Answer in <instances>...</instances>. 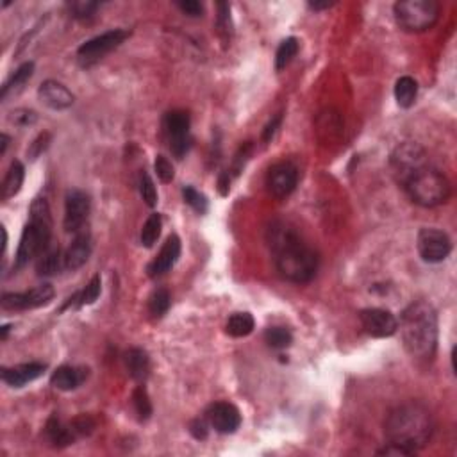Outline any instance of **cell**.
Wrapping results in <instances>:
<instances>
[{
	"instance_id": "cell-32",
	"label": "cell",
	"mask_w": 457,
	"mask_h": 457,
	"mask_svg": "<svg viewBox=\"0 0 457 457\" xmlns=\"http://www.w3.org/2000/svg\"><path fill=\"white\" fill-rule=\"evenodd\" d=\"M170 293H168L166 290H163V288L156 290L149 298L150 315H152L154 318H163L168 312V309H170Z\"/></svg>"
},
{
	"instance_id": "cell-10",
	"label": "cell",
	"mask_w": 457,
	"mask_h": 457,
	"mask_svg": "<svg viewBox=\"0 0 457 457\" xmlns=\"http://www.w3.org/2000/svg\"><path fill=\"white\" fill-rule=\"evenodd\" d=\"M391 166L398 183L404 184V181L409 179L415 171L427 166L425 150L418 143H411V141L402 143L391 154Z\"/></svg>"
},
{
	"instance_id": "cell-36",
	"label": "cell",
	"mask_w": 457,
	"mask_h": 457,
	"mask_svg": "<svg viewBox=\"0 0 457 457\" xmlns=\"http://www.w3.org/2000/svg\"><path fill=\"white\" fill-rule=\"evenodd\" d=\"M68 8L72 16L84 20L95 15V11L100 8V4L99 2H90V0H75V2H70Z\"/></svg>"
},
{
	"instance_id": "cell-19",
	"label": "cell",
	"mask_w": 457,
	"mask_h": 457,
	"mask_svg": "<svg viewBox=\"0 0 457 457\" xmlns=\"http://www.w3.org/2000/svg\"><path fill=\"white\" fill-rule=\"evenodd\" d=\"M90 255H92V238L90 233L84 228L75 234L70 247L66 248L63 260H65V268L70 272H75L88 263Z\"/></svg>"
},
{
	"instance_id": "cell-35",
	"label": "cell",
	"mask_w": 457,
	"mask_h": 457,
	"mask_svg": "<svg viewBox=\"0 0 457 457\" xmlns=\"http://www.w3.org/2000/svg\"><path fill=\"white\" fill-rule=\"evenodd\" d=\"M140 195L149 207H154L157 204V190L154 186L152 177L147 171H141L140 176Z\"/></svg>"
},
{
	"instance_id": "cell-43",
	"label": "cell",
	"mask_w": 457,
	"mask_h": 457,
	"mask_svg": "<svg viewBox=\"0 0 457 457\" xmlns=\"http://www.w3.org/2000/svg\"><path fill=\"white\" fill-rule=\"evenodd\" d=\"M231 6L228 4H218V27L224 32H231Z\"/></svg>"
},
{
	"instance_id": "cell-46",
	"label": "cell",
	"mask_w": 457,
	"mask_h": 457,
	"mask_svg": "<svg viewBox=\"0 0 457 457\" xmlns=\"http://www.w3.org/2000/svg\"><path fill=\"white\" fill-rule=\"evenodd\" d=\"M331 6H334V2H309V8L315 11H322V9H329Z\"/></svg>"
},
{
	"instance_id": "cell-38",
	"label": "cell",
	"mask_w": 457,
	"mask_h": 457,
	"mask_svg": "<svg viewBox=\"0 0 457 457\" xmlns=\"http://www.w3.org/2000/svg\"><path fill=\"white\" fill-rule=\"evenodd\" d=\"M154 170H156V173H157V179H159L161 183H164V184L171 183V181H173V177H176L173 166H171V163L164 156H157L156 157V163H154Z\"/></svg>"
},
{
	"instance_id": "cell-11",
	"label": "cell",
	"mask_w": 457,
	"mask_h": 457,
	"mask_svg": "<svg viewBox=\"0 0 457 457\" xmlns=\"http://www.w3.org/2000/svg\"><path fill=\"white\" fill-rule=\"evenodd\" d=\"M90 209H92V204H90L88 195L80 190L68 191L65 198V220H63L66 233L77 234L84 231Z\"/></svg>"
},
{
	"instance_id": "cell-4",
	"label": "cell",
	"mask_w": 457,
	"mask_h": 457,
	"mask_svg": "<svg viewBox=\"0 0 457 457\" xmlns=\"http://www.w3.org/2000/svg\"><path fill=\"white\" fill-rule=\"evenodd\" d=\"M52 214L45 198H36L29 209V221L23 227L18 248L15 255V270H20L36 255H42L49 248L52 238Z\"/></svg>"
},
{
	"instance_id": "cell-3",
	"label": "cell",
	"mask_w": 457,
	"mask_h": 457,
	"mask_svg": "<svg viewBox=\"0 0 457 457\" xmlns=\"http://www.w3.org/2000/svg\"><path fill=\"white\" fill-rule=\"evenodd\" d=\"M400 334L404 348L415 359L434 358L438 348V315L427 302L418 300L409 304L400 317Z\"/></svg>"
},
{
	"instance_id": "cell-39",
	"label": "cell",
	"mask_w": 457,
	"mask_h": 457,
	"mask_svg": "<svg viewBox=\"0 0 457 457\" xmlns=\"http://www.w3.org/2000/svg\"><path fill=\"white\" fill-rule=\"evenodd\" d=\"M49 143H50V134L49 133L39 134V136L32 141L31 147L27 149V157H31V159H38V157L47 150Z\"/></svg>"
},
{
	"instance_id": "cell-29",
	"label": "cell",
	"mask_w": 457,
	"mask_h": 457,
	"mask_svg": "<svg viewBox=\"0 0 457 457\" xmlns=\"http://www.w3.org/2000/svg\"><path fill=\"white\" fill-rule=\"evenodd\" d=\"M298 52V42L297 38H286L284 42L279 45L277 54H275V68L277 72L284 70L286 66L290 65L293 61V57L297 56Z\"/></svg>"
},
{
	"instance_id": "cell-17",
	"label": "cell",
	"mask_w": 457,
	"mask_h": 457,
	"mask_svg": "<svg viewBox=\"0 0 457 457\" xmlns=\"http://www.w3.org/2000/svg\"><path fill=\"white\" fill-rule=\"evenodd\" d=\"M47 366L43 362H23V365L11 366V368H2L0 377L11 388H23L29 382L36 381L45 374Z\"/></svg>"
},
{
	"instance_id": "cell-18",
	"label": "cell",
	"mask_w": 457,
	"mask_h": 457,
	"mask_svg": "<svg viewBox=\"0 0 457 457\" xmlns=\"http://www.w3.org/2000/svg\"><path fill=\"white\" fill-rule=\"evenodd\" d=\"M181 255V240L179 236L171 234V236L166 238L164 245L161 247L159 254L156 255V260L149 264V275L150 277H161L166 272H170L173 268V264L179 261Z\"/></svg>"
},
{
	"instance_id": "cell-9",
	"label": "cell",
	"mask_w": 457,
	"mask_h": 457,
	"mask_svg": "<svg viewBox=\"0 0 457 457\" xmlns=\"http://www.w3.org/2000/svg\"><path fill=\"white\" fill-rule=\"evenodd\" d=\"M418 254L425 263H441L452 252V241L449 234L436 227H425L418 233L416 240Z\"/></svg>"
},
{
	"instance_id": "cell-48",
	"label": "cell",
	"mask_w": 457,
	"mask_h": 457,
	"mask_svg": "<svg viewBox=\"0 0 457 457\" xmlns=\"http://www.w3.org/2000/svg\"><path fill=\"white\" fill-rule=\"evenodd\" d=\"M8 334H9V325H4V327H2V339H8Z\"/></svg>"
},
{
	"instance_id": "cell-27",
	"label": "cell",
	"mask_w": 457,
	"mask_h": 457,
	"mask_svg": "<svg viewBox=\"0 0 457 457\" xmlns=\"http://www.w3.org/2000/svg\"><path fill=\"white\" fill-rule=\"evenodd\" d=\"M254 327L255 322L250 312H234L233 317L227 320L225 331H227L228 336H233V338H245V336L252 334Z\"/></svg>"
},
{
	"instance_id": "cell-20",
	"label": "cell",
	"mask_w": 457,
	"mask_h": 457,
	"mask_svg": "<svg viewBox=\"0 0 457 457\" xmlns=\"http://www.w3.org/2000/svg\"><path fill=\"white\" fill-rule=\"evenodd\" d=\"M90 375V370L86 366H59L50 377V384L61 391H73L79 388Z\"/></svg>"
},
{
	"instance_id": "cell-34",
	"label": "cell",
	"mask_w": 457,
	"mask_h": 457,
	"mask_svg": "<svg viewBox=\"0 0 457 457\" xmlns=\"http://www.w3.org/2000/svg\"><path fill=\"white\" fill-rule=\"evenodd\" d=\"M183 197H184V202L188 204V206L191 207L193 211H197L198 214H206L207 213V198L206 195L200 193L198 190H195L193 186H186L183 190Z\"/></svg>"
},
{
	"instance_id": "cell-26",
	"label": "cell",
	"mask_w": 457,
	"mask_h": 457,
	"mask_svg": "<svg viewBox=\"0 0 457 457\" xmlns=\"http://www.w3.org/2000/svg\"><path fill=\"white\" fill-rule=\"evenodd\" d=\"M416 95H418V84H416V80L413 77L404 75L396 80L395 99L400 107H404V109L411 107L415 104Z\"/></svg>"
},
{
	"instance_id": "cell-12",
	"label": "cell",
	"mask_w": 457,
	"mask_h": 457,
	"mask_svg": "<svg viewBox=\"0 0 457 457\" xmlns=\"http://www.w3.org/2000/svg\"><path fill=\"white\" fill-rule=\"evenodd\" d=\"M54 298V288L50 284H39L23 293H4L0 305L4 311H25L47 305Z\"/></svg>"
},
{
	"instance_id": "cell-14",
	"label": "cell",
	"mask_w": 457,
	"mask_h": 457,
	"mask_svg": "<svg viewBox=\"0 0 457 457\" xmlns=\"http://www.w3.org/2000/svg\"><path fill=\"white\" fill-rule=\"evenodd\" d=\"M359 320H361L362 329L374 338H389L398 331V320L388 309H362L359 312Z\"/></svg>"
},
{
	"instance_id": "cell-45",
	"label": "cell",
	"mask_w": 457,
	"mask_h": 457,
	"mask_svg": "<svg viewBox=\"0 0 457 457\" xmlns=\"http://www.w3.org/2000/svg\"><path fill=\"white\" fill-rule=\"evenodd\" d=\"M228 184H231L228 173H227V171H224V173L220 176V179H218V188H220V193L224 195V197H227L228 190H231V186H228Z\"/></svg>"
},
{
	"instance_id": "cell-7",
	"label": "cell",
	"mask_w": 457,
	"mask_h": 457,
	"mask_svg": "<svg viewBox=\"0 0 457 457\" xmlns=\"http://www.w3.org/2000/svg\"><path fill=\"white\" fill-rule=\"evenodd\" d=\"M129 36L130 32L126 31V29H113V31L102 32V35L88 39V42H84L77 49V59L83 66L95 65L100 59H104L107 54L113 52L114 49H118Z\"/></svg>"
},
{
	"instance_id": "cell-40",
	"label": "cell",
	"mask_w": 457,
	"mask_h": 457,
	"mask_svg": "<svg viewBox=\"0 0 457 457\" xmlns=\"http://www.w3.org/2000/svg\"><path fill=\"white\" fill-rule=\"evenodd\" d=\"M190 432L195 439L202 441L209 434V422L206 418H195L190 422Z\"/></svg>"
},
{
	"instance_id": "cell-6",
	"label": "cell",
	"mask_w": 457,
	"mask_h": 457,
	"mask_svg": "<svg viewBox=\"0 0 457 457\" xmlns=\"http://www.w3.org/2000/svg\"><path fill=\"white\" fill-rule=\"evenodd\" d=\"M393 13L402 31L425 32L438 23L441 8L434 0H400Z\"/></svg>"
},
{
	"instance_id": "cell-22",
	"label": "cell",
	"mask_w": 457,
	"mask_h": 457,
	"mask_svg": "<svg viewBox=\"0 0 457 457\" xmlns=\"http://www.w3.org/2000/svg\"><path fill=\"white\" fill-rule=\"evenodd\" d=\"M45 434L47 439L52 443V446L56 449H63V446H68L75 441V434H73L72 427H66L61 420H57L56 416L47 422L45 425Z\"/></svg>"
},
{
	"instance_id": "cell-23",
	"label": "cell",
	"mask_w": 457,
	"mask_h": 457,
	"mask_svg": "<svg viewBox=\"0 0 457 457\" xmlns=\"http://www.w3.org/2000/svg\"><path fill=\"white\" fill-rule=\"evenodd\" d=\"M61 250L59 248H47L42 255H39L38 263H36V274L39 277H52V275L59 274L61 268H65V260H63Z\"/></svg>"
},
{
	"instance_id": "cell-31",
	"label": "cell",
	"mask_w": 457,
	"mask_h": 457,
	"mask_svg": "<svg viewBox=\"0 0 457 457\" xmlns=\"http://www.w3.org/2000/svg\"><path fill=\"white\" fill-rule=\"evenodd\" d=\"M264 341L270 345L272 348H288L293 343V336L286 327H268L264 332Z\"/></svg>"
},
{
	"instance_id": "cell-13",
	"label": "cell",
	"mask_w": 457,
	"mask_h": 457,
	"mask_svg": "<svg viewBox=\"0 0 457 457\" xmlns=\"http://www.w3.org/2000/svg\"><path fill=\"white\" fill-rule=\"evenodd\" d=\"M298 184V170L293 163L282 161L268 170L267 188L275 198L290 197Z\"/></svg>"
},
{
	"instance_id": "cell-15",
	"label": "cell",
	"mask_w": 457,
	"mask_h": 457,
	"mask_svg": "<svg viewBox=\"0 0 457 457\" xmlns=\"http://www.w3.org/2000/svg\"><path fill=\"white\" fill-rule=\"evenodd\" d=\"M206 420L209 422V427L220 434H233L240 429L241 415L236 406L228 404V402H214L207 408Z\"/></svg>"
},
{
	"instance_id": "cell-44",
	"label": "cell",
	"mask_w": 457,
	"mask_h": 457,
	"mask_svg": "<svg viewBox=\"0 0 457 457\" xmlns=\"http://www.w3.org/2000/svg\"><path fill=\"white\" fill-rule=\"evenodd\" d=\"M281 123H282V114L281 113L275 114L274 118H272L270 122L267 123V127H264V130H263V141H264V143H268V141H270L272 138L275 136V133H277V129L281 127Z\"/></svg>"
},
{
	"instance_id": "cell-37",
	"label": "cell",
	"mask_w": 457,
	"mask_h": 457,
	"mask_svg": "<svg viewBox=\"0 0 457 457\" xmlns=\"http://www.w3.org/2000/svg\"><path fill=\"white\" fill-rule=\"evenodd\" d=\"M8 118L16 127H31L38 122V114L32 109H15L9 113Z\"/></svg>"
},
{
	"instance_id": "cell-16",
	"label": "cell",
	"mask_w": 457,
	"mask_h": 457,
	"mask_svg": "<svg viewBox=\"0 0 457 457\" xmlns=\"http://www.w3.org/2000/svg\"><path fill=\"white\" fill-rule=\"evenodd\" d=\"M38 97L47 107L54 111H65L73 106L75 97L66 88L65 84L57 83V80H45L42 83L38 90Z\"/></svg>"
},
{
	"instance_id": "cell-5",
	"label": "cell",
	"mask_w": 457,
	"mask_h": 457,
	"mask_svg": "<svg viewBox=\"0 0 457 457\" xmlns=\"http://www.w3.org/2000/svg\"><path fill=\"white\" fill-rule=\"evenodd\" d=\"M402 186L408 191L413 202L422 207L441 206L449 200L452 191L445 173L431 166L420 168L409 179L404 181Z\"/></svg>"
},
{
	"instance_id": "cell-8",
	"label": "cell",
	"mask_w": 457,
	"mask_h": 457,
	"mask_svg": "<svg viewBox=\"0 0 457 457\" xmlns=\"http://www.w3.org/2000/svg\"><path fill=\"white\" fill-rule=\"evenodd\" d=\"M190 114L183 109H173L166 113L164 116V133L168 136L171 154L177 159H183L191 149V136H190Z\"/></svg>"
},
{
	"instance_id": "cell-24",
	"label": "cell",
	"mask_w": 457,
	"mask_h": 457,
	"mask_svg": "<svg viewBox=\"0 0 457 457\" xmlns=\"http://www.w3.org/2000/svg\"><path fill=\"white\" fill-rule=\"evenodd\" d=\"M32 73H35V63L29 61V63H23L22 66H18L16 72L13 73V75L6 80L4 86H2V92H0V99H2V102H4L11 93H16L18 90H22L23 84L32 77Z\"/></svg>"
},
{
	"instance_id": "cell-28",
	"label": "cell",
	"mask_w": 457,
	"mask_h": 457,
	"mask_svg": "<svg viewBox=\"0 0 457 457\" xmlns=\"http://www.w3.org/2000/svg\"><path fill=\"white\" fill-rule=\"evenodd\" d=\"M161 228H163V218L159 213H152L141 228V245L147 248H152L156 241L161 236Z\"/></svg>"
},
{
	"instance_id": "cell-1",
	"label": "cell",
	"mask_w": 457,
	"mask_h": 457,
	"mask_svg": "<svg viewBox=\"0 0 457 457\" xmlns=\"http://www.w3.org/2000/svg\"><path fill=\"white\" fill-rule=\"evenodd\" d=\"M267 243L274 254L279 275L295 284L312 281L318 272V254L286 221H272L267 228Z\"/></svg>"
},
{
	"instance_id": "cell-42",
	"label": "cell",
	"mask_w": 457,
	"mask_h": 457,
	"mask_svg": "<svg viewBox=\"0 0 457 457\" xmlns=\"http://www.w3.org/2000/svg\"><path fill=\"white\" fill-rule=\"evenodd\" d=\"M176 6L184 15L191 16V18L204 15V6L200 2H197V0H181V2H176Z\"/></svg>"
},
{
	"instance_id": "cell-2",
	"label": "cell",
	"mask_w": 457,
	"mask_h": 457,
	"mask_svg": "<svg viewBox=\"0 0 457 457\" xmlns=\"http://www.w3.org/2000/svg\"><path fill=\"white\" fill-rule=\"evenodd\" d=\"M434 432L431 411L418 402H406L388 413L384 420V436L388 443L416 453L431 441Z\"/></svg>"
},
{
	"instance_id": "cell-25",
	"label": "cell",
	"mask_w": 457,
	"mask_h": 457,
	"mask_svg": "<svg viewBox=\"0 0 457 457\" xmlns=\"http://www.w3.org/2000/svg\"><path fill=\"white\" fill-rule=\"evenodd\" d=\"M23 179H25V168H23V164L20 161H13L8 173H6L4 184H2V198L8 200V198L18 195L20 190H22Z\"/></svg>"
},
{
	"instance_id": "cell-41",
	"label": "cell",
	"mask_w": 457,
	"mask_h": 457,
	"mask_svg": "<svg viewBox=\"0 0 457 457\" xmlns=\"http://www.w3.org/2000/svg\"><path fill=\"white\" fill-rule=\"evenodd\" d=\"M70 427H72V431L75 436H86L93 431L95 423H93V420L90 418V416L83 415V416H79V418L73 420L72 425Z\"/></svg>"
},
{
	"instance_id": "cell-33",
	"label": "cell",
	"mask_w": 457,
	"mask_h": 457,
	"mask_svg": "<svg viewBox=\"0 0 457 457\" xmlns=\"http://www.w3.org/2000/svg\"><path fill=\"white\" fill-rule=\"evenodd\" d=\"M100 291H102V281H100V275H93L92 281L86 284L80 293H77V307H83V305L95 304L97 298L100 297Z\"/></svg>"
},
{
	"instance_id": "cell-47",
	"label": "cell",
	"mask_w": 457,
	"mask_h": 457,
	"mask_svg": "<svg viewBox=\"0 0 457 457\" xmlns=\"http://www.w3.org/2000/svg\"><path fill=\"white\" fill-rule=\"evenodd\" d=\"M9 145V136L8 134H0V156H4L6 150Z\"/></svg>"
},
{
	"instance_id": "cell-21",
	"label": "cell",
	"mask_w": 457,
	"mask_h": 457,
	"mask_svg": "<svg viewBox=\"0 0 457 457\" xmlns=\"http://www.w3.org/2000/svg\"><path fill=\"white\" fill-rule=\"evenodd\" d=\"M126 370L136 382H145L150 375V359L149 354L141 348H129L123 354Z\"/></svg>"
},
{
	"instance_id": "cell-30",
	"label": "cell",
	"mask_w": 457,
	"mask_h": 457,
	"mask_svg": "<svg viewBox=\"0 0 457 457\" xmlns=\"http://www.w3.org/2000/svg\"><path fill=\"white\" fill-rule=\"evenodd\" d=\"M133 404H134V411H136L138 418L141 422H145L152 416V402H150V396L147 393V389L143 386H138L133 393Z\"/></svg>"
}]
</instances>
